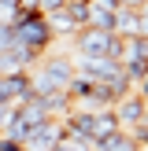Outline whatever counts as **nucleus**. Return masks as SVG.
<instances>
[{"label": "nucleus", "mask_w": 148, "mask_h": 151, "mask_svg": "<svg viewBox=\"0 0 148 151\" xmlns=\"http://www.w3.org/2000/svg\"><path fill=\"white\" fill-rule=\"evenodd\" d=\"M0 151H26V147H22L19 140H7L4 133H0Z\"/></svg>", "instance_id": "11"}, {"label": "nucleus", "mask_w": 148, "mask_h": 151, "mask_svg": "<svg viewBox=\"0 0 148 151\" xmlns=\"http://www.w3.org/2000/svg\"><path fill=\"white\" fill-rule=\"evenodd\" d=\"M63 4H67V0H33V7H37L41 15H52V11H59Z\"/></svg>", "instance_id": "9"}, {"label": "nucleus", "mask_w": 148, "mask_h": 151, "mask_svg": "<svg viewBox=\"0 0 148 151\" xmlns=\"http://www.w3.org/2000/svg\"><path fill=\"white\" fill-rule=\"evenodd\" d=\"M133 151H148V133H133Z\"/></svg>", "instance_id": "13"}, {"label": "nucleus", "mask_w": 148, "mask_h": 151, "mask_svg": "<svg viewBox=\"0 0 148 151\" xmlns=\"http://www.w3.org/2000/svg\"><path fill=\"white\" fill-rule=\"evenodd\" d=\"M52 41H56V33H52L48 19H44L41 11H22L19 19L11 22V44L30 48L33 55H44Z\"/></svg>", "instance_id": "2"}, {"label": "nucleus", "mask_w": 148, "mask_h": 151, "mask_svg": "<svg viewBox=\"0 0 148 151\" xmlns=\"http://www.w3.org/2000/svg\"><path fill=\"white\" fill-rule=\"evenodd\" d=\"M70 44H74V52L85 55V59H100V55L118 59L122 55V37L111 33V29H96V26H81L78 33L70 37Z\"/></svg>", "instance_id": "3"}, {"label": "nucleus", "mask_w": 148, "mask_h": 151, "mask_svg": "<svg viewBox=\"0 0 148 151\" xmlns=\"http://www.w3.org/2000/svg\"><path fill=\"white\" fill-rule=\"evenodd\" d=\"M74 70L85 74L89 81H111V78H118V74H122V63H118V59H107V55H100V59L78 55V59H74Z\"/></svg>", "instance_id": "6"}, {"label": "nucleus", "mask_w": 148, "mask_h": 151, "mask_svg": "<svg viewBox=\"0 0 148 151\" xmlns=\"http://www.w3.org/2000/svg\"><path fill=\"white\" fill-rule=\"evenodd\" d=\"M93 151H133V133H115L111 140L93 144Z\"/></svg>", "instance_id": "8"}, {"label": "nucleus", "mask_w": 148, "mask_h": 151, "mask_svg": "<svg viewBox=\"0 0 148 151\" xmlns=\"http://www.w3.org/2000/svg\"><path fill=\"white\" fill-rule=\"evenodd\" d=\"M59 140H63V122H59V118H44L41 125H33V129L26 133L22 147L26 151H52Z\"/></svg>", "instance_id": "4"}, {"label": "nucleus", "mask_w": 148, "mask_h": 151, "mask_svg": "<svg viewBox=\"0 0 148 151\" xmlns=\"http://www.w3.org/2000/svg\"><path fill=\"white\" fill-rule=\"evenodd\" d=\"M11 103H0V133H4V125H7V118H11Z\"/></svg>", "instance_id": "14"}, {"label": "nucleus", "mask_w": 148, "mask_h": 151, "mask_svg": "<svg viewBox=\"0 0 148 151\" xmlns=\"http://www.w3.org/2000/svg\"><path fill=\"white\" fill-rule=\"evenodd\" d=\"M0 48H11V26L0 22Z\"/></svg>", "instance_id": "12"}, {"label": "nucleus", "mask_w": 148, "mask_h": 151, "mask_svg": "<svg viewBox=\"0 0 148 151\" xmlns=\"http://www.w3.org/2000/svg\"><path fill=\"white\" fill-rule=\"evenodd\" d=\"M133 133H148V107H144V122H141V125H137Z\"/></svg>", "instance_id": "17"}, {"label": "nucleus", "mask_w": 148, "mask_h": 151, "mask_svg": "<svg viewBox=\"0 0 148 151\" xmlns=\"http://www.w3.org/2000/svg\"><path fill=\"white\" fill-rule=\"evenodd\" d=\"M4 96L11 107L26 103L33 96V81H30V70H15V74H4Z\"/></svg>", "instance_id": "7"}, {"label": "nucleus", "mask_w": 148, "mask_h": 151, "mask_svg": "<svg viewBox=\"0 0 148 151\" xmlns=\"http://www.w3.org/2000/svg\"><path fill=\"white\" fill-rule=\"evenodd\" d=\"M0 103H7V96H4V74H0Z\"/></svg>", "instance_id": "18"}, {"label": "nucleus", "mask_w": 148, "mask_h": 151, "mask_svg": "<svg viewBox=\"0 0 148 151\" xmlns=\"http://www.w3.org/2000/svg\"><path fill=\"white\" fill-rule=\"evenodd\" d=\"M37 70H30V81H33V92L44 96V92H67V85H70L74 78V59L67 55H41L37 59Z\"/></svg>", "instance_id": "1"}, {"label": "nucleus", "mask_w": 148, "mask_h": 151, "mask_svg": "<svg viewBox=\"0 0 148 151\" xmlns=\"http://www.w3.org/2000/svg\"><path fill=\"white\" fill-rule=\"evenodd\" d=\"M133 92H137V96H141V100H148V78H141V81H137V85H133Z\"/></svg>", "instance_id": "15"}, {"label": "nucleus", "mask_w": 148, "mask_h": 151, "mask_svg": "<svg viewBox=\"0 0 148 151\" xmlns=\"http://www.w3.org/2000/svg\"><path fill=\"white\" fill-rule=\"evenodd\" d=\"M144 107H148V100H141L137 92H126L122 100H118L115 107H111V111H115L118 129H122V133H133L141 122H144Z\"/></svg>", "instance_id": "5"}, {"label": "nucleus", "mask_w": 148, "mask_h": 151, "mask_svg": "<svg viewBox=\"0 0 148 151\" xmlns=\"http://www.w3.org/2000/svg\"><path fill=\"white\" fill-rule=\"evenodd\" d=\"M52 151H89V147H81V144H74V140H67V137H63V140H59V144L52 147Z\"/></svg>", "instance_id": "10"}, {"label": "nucleus", "mask_w": 148, "mask_h": 151, "mask_svg": "<svg viewBox=\"0 0 148 151\" xmlns=\"http://www.w3.org/2000/svg\"><path fill=\"white\" fill-rule=\"evenodd\" d=\"M118 4H122V7H144L148 0H118Z\"/></svg>", "instance_id": "16"}]
</instances>
